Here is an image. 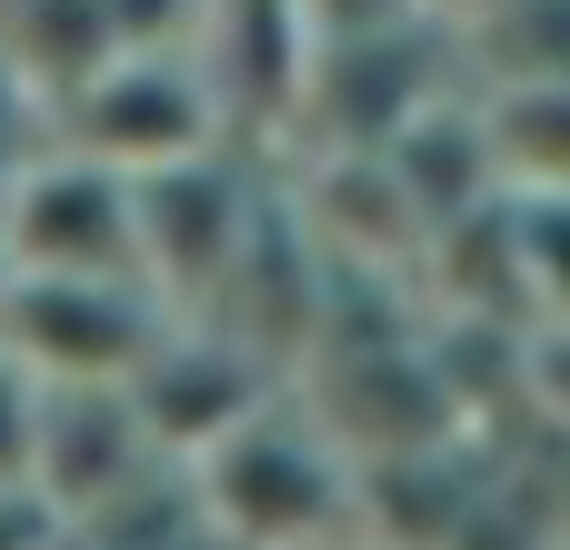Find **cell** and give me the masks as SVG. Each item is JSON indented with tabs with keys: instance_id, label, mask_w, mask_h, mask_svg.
<instances>
[{
	"instance_id": "cell-6",
	"label": "cell",
	"mask_w": 570,
	"mask_h": 550,
	"mask_svg": "<svg viewBox=\"0 0 570 550\" xmlns=\"http://www.w3.org/2000/svg\"><path fill=\"white\" fill-rule=\"evenodd\" d=\"M0 261L20 281H140L130 180L50 140L0 200Z\"/></svg>"
},
{
	"instance_id": "cell-13",
	"label": "cell",
	"mask_w": 570,
	"mask_h": 550,
	"mask_svg": "<svg viewBox=\"0 0 570 550\" xmlns=\"http://www.w3.org/2000/svg\"><path fill=\"white\" fill-rule=\"evenodd\" d=\"M501 200L511 190H570V90H471Z\"/></svg>"
},
{
	"instance_id": "cell-4",
	"label": "cell",
	"mask_w": 570,
	"mask_h": 550,
	"mask_svg": "<svg viewBox=\"0 0 570 550\" xmlns=\"http://www.w3.org/2000/svg\"><path fill=\"white\" fill-rule=\"evenodd\" d=\"M250 210H261V180L240 150H200L180 170H150L130 180V220H140V291L170 311V321H200L250 240Z\"/></svg>"
},
{
	"instance_id": "cell-1",
	"label": "cell",
	"mask_w": 570,
	"mask_h": 550,
	"mask_svg": "<svg viewBox=\"0 0 570 550\" xmlns=\"http://www.w3.org/2000/svg\"><path fill=\"white\" fill-rule=\"evenodd\" d=\"M200 521L230 550H331L361 541V471L351 451L311 421L301 391H271L240 431H220L190 461Z\"/></svg>"
},
{
	"instance_id": "cell-2",
	"label": "cell",
	"mask_w": 570,
	"mask_h": 550,
	"mask_svg": "<svg viewBox=\"0 0 570 550\" xmlns=\"http://www.w3.org/2000/svg\"><path fill=\"white\" fill-rule=\"evenodd\" d=\"M451 90H471V80H461L451 20H431V10L391 20V30H361V40H321L311 50V90H301V140L341 150V160H381Z\"/></svg>"
},
{
	"instance_id": "cell-17",
	"label": "cell",
	"mask_w": 570,
	"mask_h": 550,
	"mask_svg": "<svg viewBox=\"0 0 570 550\" xmlns=\"http://www.w3.org/2000/svg\"><path fill=\"white\" fill-rule=\"evenodd\" d=\"M311 40H361V30H391V20H421V0H301ZM441 20V10H431Z\"/></svg>"
},
{
	"instance_id": "cell-14",
	"label": "cell",
	"mask_w": 570,
	"mask_h": 550,
	"mask_svg": "<svg viewBox=\"0 0 570 550\" xmlns=\"http://www.w3.org/2000/svg\"><path fill=\"white\" fill-rule=\"evenodd\" d=\"M200 10H210V0H100L110 60H120V50H190V40H200Z\"/></svg>"
},
{
	"instance_id": "cell-20",
	"label": "cell",
	"mask_w": 570,
	"mask_h": 550,
	"mask_svg": "<svg viewBox=\"0 0 570 550\" xmlns=\"http://www.w3.org/2000/svg\"><path fill=\"white\" fill-rule=\"evenodd\" d=\"M331 550H371V541H331Z\"/></svg>"
},
{
	"instance_id": "cell-12",
	"label": "cell",
	"mask_w": 570,
	"mask_h": 550,
	"mask_svg": "<svg viewBox=\"0 0 570 550\" xmlns=\"http://www.w3.org/2000/svg\"><path fill=\"white\" fill-rule=\"evenodd\" d=\"M511 301L531 341H570V190H511L501 200Z\"/></svg>"
},
{
	"instance_id": "cell-18",
	"label": "cell",
	"mask_w": 570,
	"mask_h": 550,
	"mask_svg": "<svg viewBox=\"0 0 570 550\" xmlns=\"http://www.w3.org/2000/svg\"><path fill=\"white\" fill-rule=\"evenodd\" d=\"M60 541H70V521L30 481H0V550H60Z\"/></svg>"
},
{
	"instance_id": "cell-19",
	"label": "cell",
	"mask_w": 570,
	"mask_h": 550,
	"mask_svg": "<svg viewBox=\"0 0 570 550\" xmlns=\"http://www.w3.org/2000/svg\"><path fill=\"white\" fill-rule=\"evenodd\" d=\"M471 10H491V0H441V20H471Z\"/></svg>"
},
{
	"instance_id": "cell-9",
	"label": "cell",
	"mask_w": 570,
	"mask_h": 550,
	"mask_svg": "<svg viewBox=\"0 0 570 550\" xmlns=\"http://www.w3.org/2000/svg\"><path fill=\"white\" fill-rule=\"evenodd\" d=\"M140 471H160L130 391H40V431H30V491L60 521H90L100 501H120Z\"/></svg>"
},
{
	"instance_id": "cell-5",
	"label": "cell",
	"mask_w": 570,
	"mask_h": 550,
	"mask_svg": "<svg viewBox=\"0 0 570 550\" xmlns=\"http://www.w3.org/2000/svg\"><path fill=\"white\" fill-rule=\"evenodd\" d=\"M170 331V311L140 281H20L0 291V361H20L40 391H120L150 341Z\"/></svg>"
},
{
	"instance_id": "cell-16",
	"label": "cell",
	"mask_w": 570,
	"mask_h": 550,
	"mask_svg": "<svg viewBox=\"0 0 570 550\" xmlns=\"http://www.w3.org/2000/svg\"><path fill=\"white\" fill-rule=\"evenodd\" d=\"M30 431H40V381L0 361V481H30Z\"/></svg>"
},
{
	"instance_id": "cell-22",
	"label": "cell",
	"mask_w": 570,
	"mask_h": 550,
	"mask_svg": "<svg viewBox=\"0 0 570 550\" xmlns=\"http://www.w3.org/2000/svg\"><path fill=\"white\" fill-rule=\"evenodd\" d=\"M421 10H441V0H421Z\"/></svg>"
},
{
	"instance_id": "cell-7",
	"label": "cell",
	"mask_w": 570,
	"mask_h": 550,
	"mask_svg": "<svg viewBox=\"0 0 570 550\" xmlns=\"http://www.w3.org/2000/svg\"><path fill=\"white\" fill-rule=\"evenodd\" d=\"M130 391V411H140V431H150V451L160 461H200L220 431H240L271 391H291L261 351H240L230 331H210V321H170L160 341H150V361L120 381Z\"/></svg>"
},
{
	"instance_id": "cell-21",
	"label": "cell",
	"mask_w": 570,
	"mask_h": 550,
	"mask_svg": "<svg viewBox=\"0 0 570 550\" xmlns=\"http://www.w3.org/2000/svg\"><path fill=\"white\" fill-rule=\"evenodd\" d=\"M0 291H10V261H0Z\"/></svg>"
},
{
	"instance_id": "cell-8",
	"label": "cell",
	"mask_w": 570,
	"mask_h": 550,
	"mask_svg": "<svg viewBox=\"0 0 570 550\" xmlns=\"http://www.w3.org/2000/svg\"><path fill=\"white\" fill-rule=\"evenodd\" d=\"M311 50H321V40H311L301 0H210V10H200L190 60H200V80H210V100H220L230 150H240V140H271V130H301Z\"/></svg>"
},
{
	"instance_id": "cell-3",
	"label": "cell",
	"mask_w": 570,
	"mask_h": 550,
	"mask_svg": "<svg viewBox=\"0 0 570 550\" xmlns=\"http://www.w3.org/2000/svg\"><path fill=\"white\" fill-rule=\"evenodd\" d=\"M50 140L100 160V170H120V180H150V170H180L200 150H230L220 100H210L190 50H120V60H100L50 110Z\"/></svg>"
},
{
	"instance_id": "cell-15",
	"label": "cell",
	"mask_w": 570,
	"mask_h": 550,
	"mask_svg": "<svg viewBox=\"0 0 570 550\" xmlns=\"http://www.w3.org/2000/svg\"><path fill=\"white\" fill-rule=\"evenodd\" d=\"M40 150H50V100H40V90L0 60V180H20Z\"/></svg>"
},
{
	"instance_id": "cell-11",
	"label": "cell",
	"mask_w": 570,
	"mask_h": 550,
	"mask_svg": "<svg viewBox=\"0 0 570 550\" xmlns=\"http://www.w3.org/2000/svg\"><path fill=\"white\" fill-rule=\"evenodd\" d=\"M471 90H570V0H491L451 20Z\"/></svg>"
},
{
	"instance_id": "cell-10",
	"label": "cell",
	"mask_w": 570,
	"mask_h": 550,
	"mask_svg": "<svg viewBox=\"0 0 570 550\" xmlns=\"http://www.w3.org/2000/svg\"><path fill=\"white\" fill-rule=\"evenodd\" d=\"M381 170H391L401 210L421 220V240H451V230H471V220H491V210H501V170H491V140H481L471 90L431 100V110L381 150Z\"/></svg>"
}]
</instances>
